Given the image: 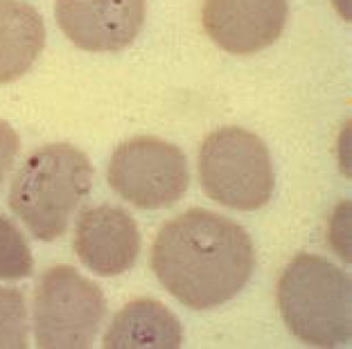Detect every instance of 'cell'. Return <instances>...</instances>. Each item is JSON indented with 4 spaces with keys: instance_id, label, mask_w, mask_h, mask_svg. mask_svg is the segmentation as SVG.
Segmentation results:
<instances>
[{
    "instance_id": "1",
    "label": "cell",
    "mask_w": 352,
    "mask_h": 349,
    "mask_svg": "<svg viewBox=\"0 0 352 349\" xmlns=\"http://www.w3.org/2000/svg\"><path fill=\"white\" fill-rule=\"evenodd\" d=\"M158 282L195 311L221 306L251 280L255 250L249 232L217 212L190 210L158 232L149 257Z\"/></svg>"
},
{
    "instance_id": "2",
    "label": "cell",
    "mask_w": 352,
    "mask_h": 349,
    "mask_svg": "<svg viewBox=\"0 0 352 349\" xmlns=\"http://www.w3.org/2000/svg\"><path fill=\"white\" fill-rule=\"evenodd\" d=\"M93 187V165L66 142L36 149L16 173L10 208L38 241H54Z\"/></svg>"
},
{
    "instance_id": "3",
    "label": "cell",
    "mask_w": 352,
    "mask_h": 349,
    "mask_svg": "<svg viewBox=\"0 0 352 349\" xmlns=\"http://www.w3.org/2000/svg\"><path fill=\"white\" fill-rule=\"evenodd\" d=\"M278 309L292 334L311 347H341L352 340V284L325 257H294L278 282Z\"/></svg>"
},
{
    "instance_id": "4",
    "label": "cell",
    "mask_w": 352,
    "mask_h": 349,
    "mask_svg": "<svg viewBox=\"0 0 352 349\" xmlns=\"http://www.w3.org/2000/svg\"><path fill=\"white\" fill-rule=\"evenodd\" d=\"M199 180L208 198L237 212L264 208L276 187L267 145L242 126H223L204 140Z\"/></svg>"
},
{
    "instance_id": "5",
    "label": "cell",
    "mask_w": 352,
    "mask_h": 349,
    "mask_svg": "<svg viewBox=\"0 0 352 349\" xmlns=\"http://www.w3.org/2000/svg\"><path fill=\"white\" fill-rule=\"evenodd\" d=\"M107 315L102 289L73 266H52L34 291V338L41 349H86Z\"/></svg>"
},
{
    "instance_id": "6",
    "label": "cell",
    "mask_w": 352,
    "mask_h": 349,
    "mask_svg": "<svg viewBox=\"0 0 352 349\" xmlns=\"http://www.w3.org/2000/svg\"><path fill=\"white\" fill-rule=\"evenodd\" d=\"M111 189L140 210H163L181 201L190 185L188 158L161 138L140 136L122 142L109 163Z\"/></svg>"
},
{
    "instance_id": "7",
    "label": "cell",
    "mask_w": 352,
    "mask_h": 349,
    "mask_svg": "<svg viewBox=\"0 0 352 349\" xmlns=\"http://www.w3.org/2000/svg\"><path fill=\"white\" fill-rule=\"evenodd\" d=\"M147 0H54L68 41L86 52H120L145 25Z\"/></svg>"
},
{
    "instance_id": "8",
    "label": "cell",
    "mask_w": 352,
    "mask_h": 349,
    "mask_svg": "<svg viewBox=\"0 0 352 349\" xmlns=\"http://www.w3.org/2000/svg\"><path fill=\"white\" fill-rule=\"evenodd\" d=\"M289 16L287 0H204L206 34L230 54H255L274 45Z\"/></svg>"
},
{
    "instance_id": "9",
    "label": "cell",
    "mask_w": 352,
    "mask_h": 349,
    "mask_svg": "<svg viewBox=\"0 0 352 349\" xmlns=\"http://www.w3.org/2000/svg\"><path fill=\"white\" fill-rule=\"evenodd\" d=\"M73 245L88 271L116 277L133 268L140 252V232L126 210L98 205L79 214Z\"/></svg>"
},
{
    "instance_id": "10",
    "label": "cell",
    "mask_w": 352,
    "mask_h": 349,
    "mask_svg": "<svg viewBox=\"0 0 352 349\" xmlns=\"http://www.w3.org/2000/svg\"><path fill=\"white\" fill-rule=\"evenodd\" d=\"M183 327L158 300H133L120 311L104 334L107 349H179Z\"/></svg>"
},
{
    "instance_id": "11",
    "label": "cell",
    "mask_w": 352,
    "mask_h": 349,
    "mask_svg": "<svg viewBox=\"0 0 352 349\" xmlns=\"http://www.w3.org/2000/svg\"><path fill=\"white\" fill-rule=\"evenodd\" d=\"M45 45V25L23 0H0V84L21 79Z\"/></svg>"
},
{
    "instance_id": "12",
    "label": "cell",
    "mask_w": 352,
    "mask_h": 349,
    "mask_svg": "<svg viewBox=\"0 0 352 349\" xmlns=\"http://www.w3.org/2000/svg\"><path fill=\"white\" fill-rule=\"evenodd\" d=\"M34 271L30 245L19 228L0 214V280H25Z\"/></svg>"
},
{
    "instance_id": "13",
    "label": "cell",
    "mask_w": 352,
    "mask_h": 349,
    "mask_svg": "<svg viewBox=\"0 0 352 349\" xmlns=\"http://www.w3.org/2000/svg\"><path fill=\"white\" fill-rule=\"evenodd\" d=\"M28 347V306L19 289L0 287V349Z\"/></svg>"
},
{
    "instance_id": "14",
    "label": "cell",
    "mask_w": 352,
    "mask_h": 349,
    "mask_svg": "<svg viewBox=\"0 0 352 349\" xmlns=\"http://www.w3.org/2000/svg\"><path fill=\"white\" fill-rule=\"evenodd\" d=\"M19 149H21L19 133L5 120H0V187H3V180L7 176V171L12 169L16 156H19Z\"/></svg>"
}]
</instances>
